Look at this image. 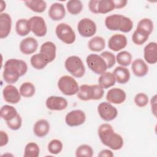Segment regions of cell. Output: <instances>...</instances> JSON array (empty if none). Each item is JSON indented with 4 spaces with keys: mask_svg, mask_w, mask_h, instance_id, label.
Instances as JSON below:
<instances>
[{
    "mask_svg": "<svg viewBox=\"0 0 157 157\" xmlns=\"http://www.w3.org/2000/svg\"><path fill=\"white\" fill-rule=\"evenodd\" d=\"M27 71L28 65L25 61L12 58L6 61L2 77L6 83L12 84L17 82L20 77L25 75Z\"/></svg>",
    "mask_w": 157,
    "mask_h": 157,
    "instance_id": "obj_1",
    "label": "cell"
},
{
    "mask_svg": "<svg viewBox=\"0 0 157 157\" xmlns=\"http://www.w3.org/2000/svg\"><path fill=\"white\" fill-rule=\"evenodd\" d=\"M98 134L101 142L110 150H118L123 147L124 140L122 136L116 133L110 124H101L98 128Z\"/></svg>",
    "mask_w": 157,
    "mask_h": 157,
    "instance_id": "obj_2",
    "label": "cell"
},
{
    "mask_svg": "<svg viewBox=\"0 0 157 157\" xmlns=\"http://www.w3.org/2000/svg\"><path fill=\"white\" fill-rule=\"evenodd\" d=\"M107 29L110 31H120L129 33L133 28V22L129 18L121 14H113L107 16L104 21Z\"/></svg>",
    "mask_w": 157,
    "mask_h": 157,
    "instance_id": "obj_3",
    "label": "cell"
},
{
    "mask_svg": "<svg viewBox=\"0 0 157 157\" xmlns=\"http://www.w3.org/2000/svg\"><path fill=\"white\" fill-rule=\"evenodd\" d=\"M104 94V89L98 84H83L79 86L77 93L78 98L83 101L91 100H100Z\"/></svg>",
    "mask_w": 157,
    "mask_h": 157,
    "instance_id": "obj_4",
    "label": "cell"
},
{
    "mask_svg": "<svg viewBox=\"0 0 157 157\" xmlns=\"http://www.w3.org/2000/svg\"><path fill=\"white\" fill-rule=\"evenodd\" d=\"M64 67L67 71L73 77L82 78L85 73V67L82 59L75 55H72L66 58Z\"/></svg>",
    "mask_w": 157,
    "mask_h": 157,
    "instance_id": "obj_5",
    "label": "cell"
},
{
    "mask_svg": "<svg viewBox=\"0 0 157 157\" xmlns=\"http://www.w3.org/2000/svg\"><path fill=\"white\" fill-rule=\"evenodd\" d=\"M58 87L63 94L69 96L76 94L79 89L76 80L70 75L61 77L58 81Z\"/></svg>",
    "mask_w": 157,
    "mask_h": 157,
    "instance_id": "obj_6",
    "label": "cell"
},
{
    "mask_svg": "<svg viewBox=\"0 0 157 157\" xmlns=\"http://www.w3.org/2000/svg\"><path fill=\"white\" fill-rule=\"evenodd\" d=\"M57 37L66 44H73L76 39V35L72 28L67 23H61L55 28Z\"/></svg>",
    "mask_w": 157,
    "mask_h": 157,
    "instance_id": "obj_7",
    "label": "cell"
},
{
    "mask_svg": "<svg viewBox=\"0 0 157 157\" xmlns=\"http://www.w3.org/2000/svg\"><path fill=\"white\" fill-rule=\"evenodd\" d=\"M88 8L93 13L105 14L114 10L115 5L113 0H91Z\"/></svg>",
    "mask_w": 157,
    "mask_h": 157,
    "instance_id": "obj_8",
    "label": "cell"
},
{
    "mask_svg": "<svg viewBox=\"0 0 157 157\" xmlns=\"http://www.w3.org/2000/svg\"><path fill=\"white\" fill-rule=\"evenodd\" d=\"M86 63L88 68L96 74L101 75L107 69V64L104 59L97 54H90L86 56Z\"/></svg>",
    "mask_w": 157,
    "mask_h": 157,
    "instance_id": "obj_9",
    "label": "cell"
},
{
    "mask_svg": "<svg viewBox=\"0 0 157 157\" xmlns=\"http://www.w3.org/2000/svg\"><path fill=\"white\" fill-rule=\"evenodd\" d=\"M77 28L79 34L83 37H92L97 31V26L95 22L88 18L81 19L78 21Z\"/></svg>",
    "mask_w": 157,
    "mask_h": 157,
    "instance_id": "obj_10",
    "label": "cell"
},
{
    "mask_svg": "<svg viewBox=\"0 0 157 157\" xmlns=\"http://www.w3.org/2000/svg\"><path fill=\"white\" fill-rule=\"evenodd\" d=\"M98 112L101 119L105 121H112L118 115L117 108L109 102H101L98 106Z\"/></svg>",
    "mask_w": 157,
    "mask_h": 157,
    "instance_id": "obj_11",
    "label": "cell"
},
{
    "mask_svg": "<svg viewBox=\"0 0 157 157\" xmlns=\"http://www.w3.org/2000/svg\"><path fill=\"white\" fill-rule=\"evenodd\" d=\"M31 31L37 37H44L47 33V26L45 20L40 16H33L28 19Z\"/></svg>",
    "mask_w": 157,
    "mask_h": 157,
    "instance_id": "obj_12",
    "label": "cell"
},
{
    "mask_svg": "<svg viewBox=\"0 0 157 157\" xmlns=\"http://www.w3.org/2000/svg\"><path fill=\"white\" fill-rule=\"evenodd\" d=\"M86 121L85 113L80 109L73 110L67 113L65 117V122L70 127L78 126Z\"/></svg>",
    "mask_w": 157,
    "mask_h": 157,
    "instance_id": "obj_13",
    "label": "cell"
},
{
    "mask_svg": "<svg viewBox=\"0 0 157 157\" xmlns=\"http://www.w3.org/2000/svg\"><path fill=\"white\" fill-rule=\"evenodd\" d=\"M45 105L48 110L52 111H61L67 108L68 102L67 99L63 97L51 96L46 99Z\"/></svg>",
    "mask_w": 157,
    "mask_h": 157,
    "instance_id": "obj_14",
    "label": "cell"
},
{
    "mask_svg": "<svg viewBox=\"0 0 157 157\" xmlns=\"http://www.w3.org/2000/svg\"><path fill=\"white\" fill-rule=\"evenodd\" d=\"M2 96L4 101L9 104H15L21 100V94L16 86L9 84L6 85L2 90Z\"/></svg>",
    "mask_w": 157,
    "mask_h": 157,
    "instance_id": "obj_15",
    "label": "cell"
},
{
    "mask_svg": "<svg viewBox=\"0 0 157 157\" xmlns=\"http://www.w3.org/2000/svg\"><path fill=\"white\" fill-rule=\"evenodd\" d=\"M127 44V38L124 34H115L109 38L108 47L113 52H118L124 48Z\"/></svg>",
    "mask_w": 157,
    "mask_h": 157,
    "instance_id": "obj_16",
    "label": "cell"
},
{
    "mask_svg": "<svg viewBox=\"0 0 157 157\" xmlns=\"http://www.w3.org/2000/svg\"><path fill=\"white\" fill-rule=\"evenodd\" d=\"M106 100L107 102L113 104H121L123 103L126 99L125 91L119 88H110L107 93Z\"/></svg>",
    "mask_w": 157,
    "mask_h": 157,
    "instance_id": "obj_17",
    "label": "cell"
},
{
    "mask_svg": "<svg viewBox=\"0 0 157 157\" xmlns=\"http://www.w3.org/2000/svg\"><path fill=\"white\" fill-rule=\"evenodd\" d=\"M20 52L26 55L34 53L38 48V42L32 37H28L21 40L19 45Z\"/></svg>",
    "mask_w": 157,
    "mask_h": 157,
    "instance_id": "obj_18",
    "label": "cell"
},
{
    "mask_svg": "<svg viewBox=\"0 0 157 157\" xmlns=\"http://www.w3.org/2000/svg\"><path fill=\"white\" fill-rule=\"evenodd\" d=\"M12 28L10 15L5 12L0 13V38H6L10 34Z\"/></svg>",
    "mask_w": 157,
    "mask_h": 157,
    "instance_id": "obj_19",
    "label": "cell"
},
{
    "mask_svg": "<svg viewBox=\"0 0 157 157\" xmlns=\"http://www.w3.org/2000/svg\"><path fill=\"white\" fill-rule=\"evenodd\" d=\"M144 58L145 61L150 64H156L157 62V44L151 42L147 44L144 48Z\"/></svg>",
    "mask_w": 157,
    "mask_h": 157,
    "instance_id": "obj_20",
    "label": "cell"
},
{
    "mask_svg": "<svg viewBox=\"0 0 157 157\" xmlns=\"http://www.w3.org/2000/svg\"><path fill=\"white\" fill-rule=\"evenodd\" d=\"M40 53L43 55L48 63L53 62L56 56V47L51 41H47L43 43L40 48Z\"/></svg>",
    "mask_w": 157,
    "mask_h": 157,
    "instance_id": "obj_21",
    "label": "cell"
},
{
    "mask_svg": "<svg viewBox=\"0 0 157 157\" xmlns=\"http://www.w3.org/2000/svg\"><path fill=\"white\" fill-rule=\"evenodd\" d=\"M48 17L53 21H59L64 18L66 10L63 4L55 2L52 4L48 12Z\"/></svg>",
    "mask_w": 157,
    "mask_h": 157,
    "instance_id": "obj_22",
    "label": "cell"
},
{
    "mask_svg": "<svg viewBox=\"0 0 157 157\" xmlns=\"http://www.w3.org/2000/svg\"><path fill=\"white\" fill-rule=\"evenodd\" d=\"M131 69L134 75L138 77L145 76L148 72V66L146 62L140 58L134 60L131 64Z\"/></svg>",
    "mask_w": 157,
    "mask_h": 157,
    "instance_id": "obj_23",
    "label": "cell"
},
{
    "mask_svg": "<svg viewBox=\"0 0 157 157\" xmlns=\"http://www.w3.org/2000/svg\"><path fill=\"white\" fill-rule=\"evenodd\" d=\"M50 126L48 121L45 119H40L34 124L33 132L38 137L46 136L50 131Z\"/></svg>",
    "mask_w": 157,
    "mask_h": 157,
    "instance_id": "obj_24",
    "label": "cell"
},
{
    "mask_svg": "<svg viewBox=\"0 0 157 157\" xmlns=\"http://www.w3.org/2000/svg\"><path fill=\"white\" fill-rule=\"evenodd\" d=\"M116 82L120 84H125L130 79L131 74L129 69L126 67L117 66L113 71Z\"/></svg>",
    "mask_w": 157,
    "mask_h": 157,
    "instance_id": "obj_25",
    "label": "cell"
},
{
    "mask_svg": "<svg viewBox=\"0 0 157 157\" xmlns=\"http://www.w3.org/2000/svg\"><path fill=\"white\" fill-rule=\"evenodd\" d=\"M115 82V77L113 73L110 72H104L100 75L98 78V85L103 89H107L113 86Z\"/></svg>",
    "mask_w": 157,
    "mask_h": 157,
    "instance_id": "obj_26",
    "label": "cell"
},
{
    "mask_svg": "<svg viewBox=\"0 0 157 157\" xmlns=\"http://www.w3.org/2000/svg\"><path fill=\"white\" fill-rule=\"evenodd\" d=\"M88 48L92 52H101L105 47V39L101 36H94L88 41Z\"/></svg>",
    "mask_w": 157,
    "mask_h": 157,
    "instance_id": "obj_27",
    "label": "cell"
},
{
    "mask_svg": "<svg viewBox=\"0 0 157 157\" xmlns=\"http://www.w3.org/2000/svg\"><path fill=\"white\" fill-rule=\"evenodd\" d=\"M30 63L32 67L37 70H42L44 69L49 63L45 56L41 53H36L31 57Z\"/></svg>",
    "mask_w": 157,
    "mask_h": 157,
    "instance_id": "obj_28",
    "label": "cell"
},
{
    "mask_svg": "<svg viewBox=\"0 0 157 157\" xmlns=\"http://www.w3.org/2000/svg\"><path fill=\"white\" fill-rule=\"evenodd\" d=\"M24 3L28 8L36 13H42L47 8V2L43 0H29Z\"/></svg>",
    "mask_w": 157,
    "mask_h": 157,
    "instance_id": "obj_29",
    "label": "cell"
},
{
    "mask_svg": "<svg viewBox=\"0 0 157 157\" xmlns=\"http://www.w3.org/2000/svg\"><path fill=\"white\" fill-rule=\"evenodd\" d=\"M15 31L20 36H27L31 31L29 20L26 18L18 20L15 24Z\"/></svg>",
    "mask_w": 157,
    "mask_h": 157,
    "instance_id": "obj_30",
    "label": "cell"
},
{
    "mask_svg": "<svg viewBox=\"0 0 157 157\" xmlns=\"http://www.w3.org/2000/svg\"><path fill=\"white\" fill-rule=\"evenodd\" d=\"M17 114L18 112L16 109L10 105H4L1 107L0 110L1 117L6 121L12 120L15 117Z\"/></svg>",
    "mask_w": 157,
    "mask_h": 157,
    "instance_id": "obj_31",
    "label": "cell"
},
{
    "mask_svg": "<svg viewBox=\"0 0 157 157\" xmlns=\"http://www.w3.org/2000/svg\"><path fill=\"white\" fill-rule=\"evenodd\" d=\"M150 34L146 31L136 28L132 35V42L137 45H142L146 42Z\"/></svg>",
    "mask_w": 157,
    "mask_h": 157,
    "instance_id": "obj_32",
    "label": "cell"
},
{
    "mask_svg": "<svg viewBox=\"0 0 157 157\" xmlns=\"http://www.w3.org/2000/svg\"><path fill=\"white\" fill-rule=\"evenodd\" d=\"M19 91L21 96L24 98H31L35 94L36 88L31 82H25L20 86Z\"/></svg>",
    "mask_w": 157,
    "mask_h": 157,
    "instance_id": "obj_33",
    "label": "cell"
},
{
    "mask_svg": "<svg viewBox=\"0 0 157 157\" xmlns=\"http://www.w3.org/2000/svg\"><path fill=\"white\" fill-rule=\"evenodd\" d=\"M132 55L128 51H121L117 55L116 61L121 66L126 67L130 65L132 61Z\"/></svg>",
    "mask_w": 157,
    "mask_h": 157,
    "instance_id": "obj_34",
    "label": "cell"
},
{
    "mask_svg": "<svg viewBox=\"0 0 157 157\" xmlns=\"http://www.w3.org/2000/svg\"><path fill=\"white\" fill-rule=\"evenodd\" d=\"M39 153L40 148L39 145L34 142H31L26 145L23 156L25 157H38Z\"/></svg>",
    "mask_w": 157,
    "mask_h": 157,
    "instance_id": "obj_35",
    "label": "cell"
},
{
    "mask_svg": "<svg viewBox=\"0 0 157 157\" xmlns=\"http://www.w3.org/2000/svg\"><path fill=\"white\" fill-rule=\"evenodd\" d=\"M66 8L69 13L75 15L82 12L83 4L79 0H70L66 3Z\"/></svg>",
    "mask_w": 157,
    "mask_h": 157,
    "instance_id": "obj_36",
    "label": "cell"
},
{
    "mask_svg": "<svg viewBox=\"0 0 157 157\" xmlns=\"http://www.w3.org/2000/svg\"><path fill=\"white\" fill-rule=\"evenodd\" d=\"M93 153L92 147L87 144L80 145L75 150V156L77 157H92Z\"/></svg>",
    "mask_w": 157,
    "mask_h": 157,
    "instance_id": "obj_37",
    "label": "cell"
},
{
    "mask_svg": "<svg viewBox=\"0 0 157 157\" xmlns=\"http://www.w3.org/2000/svg\"><path fill=\"white\" fill-rule=\"evenodd\" d=\"M63 145L61 140L58 139H52L48 144L47 148L50 153L52 155H58L63 150Z\"/></svg>",
    "mask_w": 157,
    "mask_h": 157,
    "instance_id": "obj_38",
    "label": "cell"
},
{
    "mask_svg": "<svg viewBox=\"0 0 157 157\" xmlns=\"http://www.w3.org/2000/svg\"><path fill=\"white\" fill-rule=\"evenodd\" d=\"M137 28L144 30L150 35L153 30V22L150 18H142L139 21Z\"/></svg>",
    "mask_w": 157,
    "mask_h": 157,
    "instance_id": "obj_39",
    "label": "cell"
},
{
    "mask_svg": "<svg viewBox=\"0 0 157 157\" xmlns=\"http://www.w3.org/2000/svg\"><path fill=\"white\" fill-rule=\"evenodd\" d=\"M100 56L105 61L107 66V69L112 67L115 64L116 58L115 55L112 52L109 51H104L101 53Z\"/></svg>",
    "mask_w": 157,
    "mask_h": 157,
    "instance_id": "obj_40",
    "label": "cell"
},
{
    "mask_svg": "<svg viewBox=\"0 0 157 157\" xmlns=\"http://www.w3.org/2000/svg\"><path fill=\"white\" fill-rule=\"evenodd\" d=\"M134 101L135 104L139 107H144L147 105L149 99L148 96L144 93H139L136 94Z\"/></svg>",
    "mask_w": 157,
    "mask_h": 157,
    "instance_id": "obj_41",
    "label": "cell"
},
{
    "mask_svg": "<svg viewBox=\"0 0 157 157\" xmlns=\"http://www.w3.org/2000/svg\"><path fill=\"white\" fill-rule=\"evenodd\" d=\"M7 126L13 131H17L20 129L22 124V119L21 116L18 113L17 115L12 120L6 121Z\"/></svg>",
    "mask_w": 157,
    "mask_h": 157,
    "instance_id": "obj_42",
    "label": "cell"
},
{
    "mask_svg": "<svg viewBox=\"0 0 157 157\" xmlns=\"http://www.w3.org/2000/svg\"><path fill=\"white\" fill-rule=\"evenodd\" d=\"M0 137H1L0 147H2L8 144L9 138L8 134L2 130L0 131Z\"/></svg>",
    "mask_w": 157,
    "mask_h": 157,
    "instance_id": "obj_43",
    "label": "cell"
},
{
    "mask_svg": "<svg viewBox=\"0 0 157 157\" xmlns=\"http://www.w3.org/2000/svg\"><path fill=\"white\" fill-rule=\"evenodd\" d=\"M150 105L152 113L155 117L156 116V95L155 94L150 100Z\"/></svg>",
    "mask_w": 157,
    "mask_h": 157,
    "instance_id": "obj_44",
    "label": "cell"
},
{
    "mask_svg": "<svg viewBox=\"0 0 157 157\" xmlns=\"http://www.w3.org/2000/svg\"><path fill=\"white\" fill-rule=\"evenodd\" d=\"M98 156L99 157H113L114 155L112 150L109 149H104L99 151Z\"/></svg>",
    "mask_w": 157,
    "mask_h": 157,
    "instance_id": "obj_45",
    "label": "cell"
},
{
    "mask_svg": "<svg viewBox=\"0 0 157 157\" xmlns=\"http://www.w3.org/2000/svg\"><path fill=\"white\" fill-rule=\"evenodd\" d=\"M113 1L115 5V9H118L124 8L128 3V1L126 0H113Z\"/></svg>",
    "mask_w": 157,
    "mask_h": 157,
    "instance_id": "obj_46",
    "label": "cell"
},
{
    "mask_svg": "<svg viewBox=\"0 0 157 157\" xmlns=\"http://www.w3.org/2000/svg\"><path fill=\"white\" fill-rule=\"evenodd\" d=\"M6 7V2L4 1H0V12L2 13V12L5 10Z\"/></svg>",
    "mask_w": 157,
    "mask_h": 157,
    "instance_id": "obj_47",
    "label": "cell"
}]
</instances>
